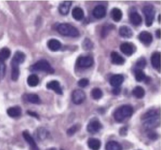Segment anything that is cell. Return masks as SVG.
Wrapping results in <instances>:
<instances>
[{"instance_id": "obj_1", "label": "cell", "mask_w": 161, "mask_h": 150, "mask_svg": "<svg viewBox=\"0 0 161 150\" xmlns=\"http://www.w3.org/2000/svg\"><path fill=\"white\" fill-rule=\"evenodd\" d=\"M133 112V109L131 105H123L115 110L114 113V117L115 121L118 122H121L131 117Z\"/></svg>"}, {"instance_id": "obj_2", "label": "cell", "mask_w": 161, "mask_h": 150, "mask_svg": "<svg viewBox=\"0 0 161 150\" xmlns=\"http://www.w3.org/2000/svg\"><path fill=\"white\" fill-rule=\"evenodd\" d=\"M145 122L143 126L145 129L152 130V128L159 124V116L155 110H149L143 116Z\"/></svg>"}, {"instance_id": "obj_3", "label": "cell", "mask_w": 161, "mask_h": 150, "mask_svg": "<svg viewBox=\"0 0 161 150\" xmlns=\"http://www.w3.org/2000/svg\"><path fill=\"white\" fill-rule=\"evenodd\" d=\"M57 31L62 35L69 37H77L79 35V30L69 23H63L57 27Z\"/></svg>"}, {"instance_id": "obj_4", "label": "cell", "mask_w": 161, "mask_h": 150, "mask_svg": "<svg viewBox=\"0 0 161 150\" xmlns=\"http://www.w3.org/2000/svg\"><path fill=\"white\" fill-rule=\"evenodd\" d=\"M31 72H44L52 73L54 72L53 68L46 60H40L32 65L30 68Z\"/></svg>"}, {"instance_id": "obj_5", "label": "cell", "mask_w": 161, "mask_h": 150, "mask_svg": "<svg viewBox=\"0 0 161 150\" xmlns=\"http://www.w3.org/2000/svg\"><path fill=\"white\" fill-rule=\"evenodd\" d=\"M143 13L145 16L146 26H150L153 23L155 14L154 7L151 4L145 5L143 8Z\"/></svg>"}, {"instance_id": "obj_6", "label": "cell", "mask_w": 161, "mask_h": 150, "mask_svg": "<svg viewBox=\"0 0 161 150\" xmlns=\"http://www.w3.org/2000/svg\"><path fill=\"white\" fill-rule=\"evenodd\" d=\"M86 99V94L80 89L74 90L72 93V100L75 104H80Z\"/></svg>"}, {"instance_id": "obj_7", "label": "cell", "mask_w": 161, "mask_h": 150, "mask_svg": "<svg viewBox=\"0 0 161 150\" xmlns=\"http://www.w3.org/2000/svg\"><path fill=\"white\" fill-rule=\"evenodd\" d=\"M93 63V58L90 56H82L77 60V65L80 68H89L92 65Z\"/></svg>"}, {"instance_id": "obj_8", "label": "cell", "mask_w": 161, "mask_h": 150, "mask_svg": "<svg viewBox=\"0 0 161 150\" xmlns=\"http://www.w3.org/2000/svg\"><path fill=\"white\" fill-rule=\"evenodd\" d=\"M101 127L102 125L97 120H92L87 125V130L89 133L95 134L97 133Z\"/></svg>"}, {"instance_id": "obj_9", "label": "cell", "mask_w": 161, "mask_h": 150, "mask_svg": "<svg viewBox=\"0 0 161 150\" xmlns=\"http://www.w3.org/2000/svg\"><path fill=\"white\" fill-rule=\"evenodd\" d=\"M25 58H26V56L23 52L20 51H16L13 55L11 63L19 65L21 63L24 62Z\"/></svg>"}, {"instance_id": "obj_10", "label": "cell", "mask_w": 161, "mask_h": 150, "mask_svg": "<svg viewBox=\"0 0 161 150\" xmlns=\"http://www.w3.org/2000/svg\"><path fill=\"white\" fill-rule=\"evenodd\" d=\"M23 136L25 141L29 144L31 150H39L34 139L27 131H25L23 132Z\"/></svg>"}, {"instance_id": "obj_11", "label": "cell", "mask_w": 161, "mask_h": 150, "mask_svg": "<svg viewBox=\"0 0 161 150\" xmlns=\"http://www.w3.org/2000/svg\"><path fill=\"white\" fill-rule=\"evenodd\" d=\"M138 38L140 41L145 45L150 44L153 40V37L151 33L146 31H142L138 35Z\"/></svg>"}, {"instance_id": "obj_12", "label": "cell", "mask_w": 161, "mask_h": 150, "mask_svg": "<svg viewBox=\"0 0 161 150\" xmlns=\"http://www.w3.org/2000/svg\"><path fill=\"white\" fill-rule=\"evenodd\" d=\"M92 14L93 16L97 19L103 18L106 16V8L103 5H97L94 8Z\"/></svg>"}, {"instance_id": "obj_13", "label": "cell", "mask_w": 161, "mask_h": 150, "mask_svg": "<svg viewBox=\"0 0 161 150\" xmlns=\"http://www.w3.org/2000/svg\"><path fill=\"white\" fill-rule=\"evenodd\" d=\"M124 81V77L121 74L113 75L109 79V83L114 87H118Z\"/></svg>"}, {"instance_id": "obj_14", "label": "cell", "mask_w": 161, "mask_h": 150, "mask_svg": "<svg viewBox=\"0 0 161 150\" xmlns=\"http://www.w3.org/2000/svg\"><path fill=\"white\" fill-rule=\"evenodd\" d=\"M151 62L153 67L160 71V53L156 51L153 53L151 57Z\"/></svg>"}, {"instance_id": "obj_15", "label": "cell", "mask_w": 161, "mask_h": 150, "mask_svg": "<svg viewBox=\"0 0 161 150\" xmlns=\"http://www.w3.org/2000/svg\"><path fill=\"white\" fill-rule=\"evenodd\" d=\"M47 88L48 89H51L55 92L57 94L62 95V90L60 87V83L57 81V80H52L47 83Z\"/></svg>"}, {"instance_id": "obj_16", "label": "cell", "mask_w": 161, "mask_h": 150, "mask_svg": "<svg viewBox=\"0 0 161 150\" xmlns=\"http://www.w3.org/2000/svg\"><path fill=\"white\" fill-rule=\"evenodd\" d=\"M119 48H120V50L122 51V53H123L125 55L127 56L131 55L134 51L133 46H132V45L128 42L123 43L120 45Z\"/></svg>"}, {"instance_id": "obj_17", "label": "cell", "mask_w": 161, "mask_h": 150, "mask_svg": "<svg viewBox=\"0 0 161 150\" xmlns=\"http://www.w3.org/2000/svg\"><path fill=\"white\" fill-rule=\"evenodd\" d=\"M72 2L70 1H65L62 3L58 6V11L62 15H67L71 6Z\"/></svg>"}, {"instance_id": "obj_18", "label": "cell", "mask_w": 161, "mask_h": 150, "mask_svg": "<svg viewBox=\"0 0 161 150\" xmlns=\"http://www.w3.org/2000/svg\"><path fill=\"white\" fill-rule=\"evenodd\" d=\"M119 35L125 38H131L133 36L131 29L127 26H121L119 29Z\"/></svg>"}, {"instance_id": "obj_19", "label": "cell", "mask_w": 161, "mask_h": 150, "mask_svg": "<svg viewBox=\"0 0 161 150\" xmlns=\"http://www.w3.org/2000/svg\"><path fill=\"white\" fill-rule=\"evenodd\" d=\"M7 114L11 117H19L21 114V109L19 106L11 107L7 109Z\"/></svg>"}, {"instance_id": "obj_20", "label": "cell", "mask_w": 161, "mask_h": 150, "mask_svg": "<svg viewBox=\"0 0 161 150\" xmlns=\"http://www.w3.org/2000/svg\"><path fill=\"white\" fill-rule=\"evenodd\" d=\"M111 62L116 65H122L125 62L124 58L121 56L118 53L113 51L111 53Z\"/></svg>"}, {"instance_id": "obj_21", "label": "cell", "mask_w": 161, "mask_h": 150, "mask_svg": "<svg viewBox=\"0 0 161 150\" xmlns=\"http://www.w3.org/2000/svg\"><path fill=\"white\" fill-rule=\"evenodd\" d=\"M72 15L75 20L80 21L84 18V13L82 8L79 7H75L72 11Z\"/></svg>"}, {"instance_id": "obj_22", "label": "cell", "mask_w": 161, "mask_h": 150, "mask_svg": "<svg viewBox=\"0 0 161 150\" xmlns=\"http://www.w3.org/2000/svg\"><path fill=\"white\" fill-rule=\"evenodd\" d=\"M48 48L53 51L58 50L61 48V43L56 39H50L47 42Z\"/></svg>"}, {"instance_id": "obj_23", "label": "cell", "mask_w": 161, "mask_h": 150, "mask_svg": "<svg viewBox=\"0 0 161 150\" xmlns=\"http://www.w3.org/2000/svg\"><path fill=\"white\" fill-rule=\"evenodd\" d=\"M89 147L92 150H99L101 147V142L96 138H89L87 141Z\"/></svg>"}, {"instance_id": "obj_24", "label": "cell", "mask_w": 161, "mask_h": 150, "mask_svg": "<svg viewBox=\"0 0 161 150\" xmlns=\"http://www.w3.org/2000/svg\"><path fill=\"white\" fill-rule=\"evenodd\" d=\"M130 20L133 24L136 25V26L142 23V21L141 16L140 15L139 13H138L136 11L132 12L131 13H130Z\"/></svg>"}, {"instance_id": "obj_25", "label": "cell", "mask_w": 161, "mask_h": 150, "mask_svg": "<svg viewBox=\"0 0 161 150\" xmlns=\"http://www.w3.org/2000/svg\"><path fill=\"white\" fill-rule=\"evenodd\" d=\"M106 150H122V146L119 143L114 141H111L106 143Z\"/></svg>"}, {"instance_id": "obj_26", "label": "cell", "mask_w": 161, "mask_h": 150, "mask_svg": "<svg viewBox=\"0 0 161 150\" xmlns=\"http://www.w3.org/2000/svg\"><path fill=\"white\" fill-rule=\"evenodd\" d=\"M11 80L13 81H16L19 76V65L11 64Z\"/></svg>"}, {"instance_id": "obj_27", "label": "cell", "mask_w": 161, "mask_h": 150, "mask_svg": "<svg viewBox=\"0 0 161 150\" xmlns=\"http://www.w3.org/2000/svg\"><path fill=\"white\" fill-rule=\"evenodd\" d=\"M111 16L113 19L116 21V22H118L119 21L123 16V13L122 11H121V9H119V8H114L112 9L111 11Z\"/></svg>"}, {"instance_id": "obj_28", "label": "cell", "mask_w": 161, "mask_h": 150, "mask_svg": "<svg viewBox=\"0 0 161 150\" xmlns=\"http://www.w3.org/2000/svg\"><path fill=\"white\" fill-rule=\"evenodd\" d=\"M26 99L28 102L31 104H38L41 102L40 99L39 98L38 95L36 94H28L26 95Z\"/></svg>"}, {"instance_id": "obj_29", "label": "cell", "mask_w": 161, "mask_h": 150, "mask_svg": "<svg viewBox=\"0 0 161 150\" xmlns=\"http://www.w3.org/2000/svg\"><path fill=\"white\" fill-rule=\"evenodd\" d=\"M39 83V78L35 74H31L27 78V83L30 87H35Z\"/></svg>"}, {"instance_id": "obj_30", "label": "cell", "mask_w": 161, "mask_h": 150, "mask_svg": "<svg viewBox=\"0 0 161 150\" xmlns=\"http://www.w3.org/2000/svg\"><path fill=\"white\" fill-rule=\"evenodd\" d=\"M132 93L136 98L142 99L145 95V90L140 86H136L133 88Z\"/></svg>"}, {"instance_id": "obj_31", "label": "cell", "mask_w": 161, "mask_h": 150, "mask_svg": "<svg viewBox=\"0 0 161 150\" xmlns=\"http://www.w3.org/2000/svg\"><path fill=\"white\" fill-rule=\"evenodd\" d=\"M11 55V51L8 48L4 47L0 49V61L4 62Z\"/></svg>"}, {"instance_id": "obj_32", "label": "cell", "mask_w": 161, "mask_h": 150, "mask_svg": "<svg viewBox=\"0 0 161 150\" xmlns=\"http://www.w3.org/2000/svg\"><path fill=\"white\" fill-rule=\"evenodd\" d=\"M135 79L138 82H142L146 78L145 73L142 71V70L136 69L135 71Z\"/></svg>"}, {"instance_id": "obj_33", "label": "cell", "mask_w": 161, "mask_h": 150, "mask_svg": "<svg viewBox=\"0 0 161 150\" xmlns=\"http://www.w3.org/2000/svg\"><path fill=\"white\" fill-rule=\"evenodd\" d=\"M103 92L99 88H94L91 91V95L92 98L95 100L100 99L103 97Z\"/></svg>"}, {"instance_id": "obj_34", "label": "cell", "mask_w": 161, "mask_h": 150, "mask_svg": "<svg viewBox=\"0 0 161 150\" xmlns=\"http://www.w3.org/2000/svg\"><path fill=\"white\" fill-rule=\"evenodd\" d=\"M48 133H47V131L46 129H45L44 128H42V127H40L39 129H37V131H36V136L39 139H41V140H43L44 139L46 138L47 136Z\"/></svg>"}, {"instance_id": "obj_35", "label": "cell", "mask_w": 161, "mask_h": 150, "mask_svg": "<svg viewBox=\"0 0 161 150\" xmlns=\"http://www.w3.org/2000/svg\"><path fill=\"white\" fill-rule=\"evenodd\" d=\"M93 46V44L92 41L88 39V38H85L84 41L82 42V48L85 50H91Z\"/></svg>"}, {"instance_id": "obj_36", "label": "cell", "mask_w": 161, "mask_h": 150, "mask_svg": "<svg viewBox=\"0 0 161 150\" xmlns=\"http://www.w3.org/2000/svg\"><path fill=\"white\" fill-rule=\"evenodd\" d=\"M146 63H147V62H146L145 59L144 58H141L136 62V63L135 64V65L136 67V69L142 70L146 66Z\"/></svg>"}, {"instance_id": "obj_37", "label": "cell", "mask_w": 161, "mask_h": 150, "mask_svg": "<svg viewBox=\"0 0 161 150\" xmlns=\"http://www.w3.org/2000/svg\"><path fill=\"white\" fill-rule=\"evenodd\" d=\"M111 27H113V26L112 24L111 25H107V26H104L101 30V35L103 38L105 37L106 36L108 35V34L109 33V32L111 30Z\"/></svg>"}, {"instance_id": "obj_38", "label": "cell", "mask_w": 161, "mask_h": 150, "mask_svg": "<svg viewBox=\"0 0 161 150\" xmlns=\"http://www.w3.org/2000/svg\"><path fill=\"white\" fill-rule=\"evenodd\" d=\"M6 65L4 62L0 61V80L4 78L6 73Z\"/></svg>"}, {"instance_id": "obj_39", "label": "cell", "mask_w": 161, "mask_h": 150, "mask_svg": "<svg viewBox=\"0 0 161 150\" xmlns=\"http://www.w3.org/2000/svg\"><path fill=\"white\" fill-rule=\"evenodd\" d=\"M89 80H88L87 78H83L80 79V80L78 81V82H77L78 85H79V87H83V88H84V87H86V86H87L88 84H89Z\"/></svg>"}, {"instance_id": "obj_40", "label": "cell", "mask_w": 161, "mask_h": 150, "mask_svg": "<svg viewBox=\"0 0 161 150\" xmlns=\"http://www.w3.org/2000/svg\"><path fill=\"white\" fill-rule=\"evenodd\" d=\"M76 131H77V127L75 126H74L72 127H70V129H69L67 132L68 135L72 136V134H74L76 132Z\"/></svg>"}, {"instance_id": "obj_41", "label": "cell", "mask_w": 161, "mask_h": 150, "mask_svg": "<svg viewBox=\"0 0 161 150\" xmlns=\"http://www.w3.org/2000/svg\"><path fill=\"white\" fill-rule=\"evenodd\" d=\"M148 136L149 137L150 139H155L157 138V134L154 132H150L148 134Z\"/></svg>"}, {"instance_id": "obj_42", "label": "cell", "mask_w": 161, "mask_h": 150, "mask_svg": "<svg viewBox=\"0 0 161 150\" xmlns=\"http://www.w3.org/2000/svg\"><path fill=\"white\" fill-rule=\"evenodd\" d=\"M120 92V88L119 87H114V88L113 90V93L114 95H118Z\"/></svg>"}, {"instance_id": "obj_43", "label": "cell", "mask_w": 161, "mask_h": 150, "mask_svg": "<svg viewBox=\"0 0 161 150\" xmlns=\"http://www.w3.org/2000/svg\"><path fill=\"white\" fill-rule=\"evenodd\" d=\"M27 113H28L30 115H31V116H33V117H36V118H38V114H37L36 113L34 112L28 111V112H27Z\"/></svg>"}, {"instance_id": "obj_44", "label": "cell", "mask_w": 161, "mask_h": 150, "mask_svg": "<svg viewBox=\"0 0 161 150\" xmlns=\"http://www.w3.org/2000/svg\"><path fill=\"white\" fill-rule=\"evenodd\" d=\"M156 36H157L158 38L160 39V29H158L157 30V31H156Z\"/></svg>"}, {"instance_id": "obj_45", "label": "cell", "mask_w": 161, "mask_h": 150, "mask_svg": "<svg viewBox=\"0 0 161 150\" xmlns=\"http://www.w3.org/2000/svg\"><path fill=\"white\" fill-rule=\"evenodd\" d=\"M47 150H57L55 148H50V149H48Z\"/></svg>"}, {"instance_id": "obj_46", "label": "cell", "mask_w": 161, "mask_h": 150, "mask_svg": "<svg viewBox=\"0 0 161 150\" xmlns=\"http://www.w3.org/2000/svg\"><path fill=\"white\" fill-rule=\"evenodd\" d=\"M160 14H159V15H158V22H159V23H160Z\"/></svg>"}, {"instance_id": "obj_47", "label": "cell", "mask_w": 161, "mask_h": 150, "mask_svg": "<svg viewBox=\"0 0 161 150\" xmlns=\"http://www.w3.org/2000/svg\"><path fill=\"white\" fill-rule=\"evenodd\" d=\"M61 150H64V149H61Z\"/></svg>"}]
</instances>
